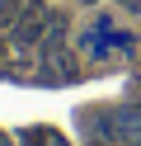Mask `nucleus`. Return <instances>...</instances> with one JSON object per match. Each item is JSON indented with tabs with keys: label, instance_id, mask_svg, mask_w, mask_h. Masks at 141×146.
I'll return each mask as SVG.
<instances>
[{
	"label": "nucleus",
	"instance_id": "obj_2",
	"mask_svg": "<svg viewBox=\"0 0 141 146\" xmlns=\"http://www.w3.org/2000/svg\"><path fill=\"white\" fill-rule=\"evenodd\" d=\"M47 29H52V10H47L42 0H24L19 5V19H14V38L24 47H33V42L47 38Z\"/></svg>",
	"mask_w": 141,
	"mask_h": 146
},
{
	"label": "nucleus",
	"instance_id": "obj_3",
	"mask_svg": "<svg viewBox=\"0 0 141 146\" xmlns=\"http://www.w3.org/2000/svg\"><path fill=\"white\" fill-rule=\"evenodd\" d=\"M118 5H127V10H132V14H136V10H141V0H118Z\"/></svg>",
	"mask_w": 141,
	"mask_h": 146
},
{
	"label": "nucleus",
	"instance_id": "obj_4",
	"mask_svg": "<svg viewBox=\"0 0 141 146\" xmlns=\"http://www.w3.org/2000/svg\"><path fill=\"white\" fill-rule=\"evenodd\" d=\"M89 146H122V141H103V137H99V141H89Z\"/></svg>",
	"mask_w": 141,
	"mask_h": 146
},
{
	"label": "nucleus",
	"instance_id": "obj_5",
	"mask_svg": "<svg viewBox=\"0 0 141 146\" xmlns=\"http://www.w3.org/2000/svg\"><path fill=\"white\" fill-rule=\"evenodd\" d=\"M0 146H9V141H5V132H0Z\"/></svg>",
	"mask_w": 141,
	"mask_h": 146
},
{
	"label": "nucleus",
	"instance_id": "obj_1",
	"mask_svg": "<svg viewBox=\"0 0 141 146\" xmlns=\"http://www.w3.org/2000/svg\"><path fill=\"white\" fill-rule=\"evenodd\" d=\"M99 137L103 141H122V146H141V108L136 104L103 108L99 113Z\"/></svg>",
	"mask_w": 141,
	"mask_h": 146
}]
</instances>
